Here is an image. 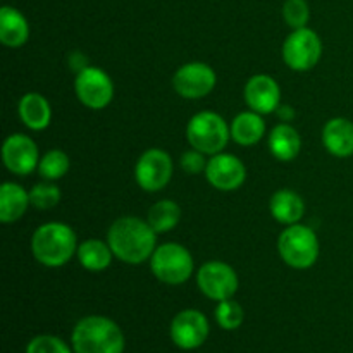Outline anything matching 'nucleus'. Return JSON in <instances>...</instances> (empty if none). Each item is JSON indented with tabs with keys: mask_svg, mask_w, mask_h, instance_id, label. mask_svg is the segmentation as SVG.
Listing matches in <instances>:
<instances>
[{
	"mask_svg": "<svg viewBox=\"0 0 353 353\" xmlns=\"http://www.w3.org/2000/svg\"><path fill=\"white\" fill-rule=\"evenodd\" d=\"M209 336V323L200 310H181L171 323V338L176 347L193 350L205 343Z\"/></svg>",
	"mask_w": 353,
	"mask_h": 353,
	"instance_id": "f8f14e48",
	"label": "nucleus"
},
{
	"mask_svg": "<svg viewBox=\"0 0 353 353\" xmlns=\"http://www.w3.org/2000/svg\"><path fill=\"white\" fill-rule=\"evenodd\" d=\"M278 250L290 268L309 269L319 259V240L310 228L292 224L279 234Z\"/></svg>",
	"mask_w": 353,
	"mask_h": 353,
	"instance_id": "39448f33",
	"label": "nucleus"
},
{
	"mask_svg": "<svg viewBox=\"0 0 353 353\" xmlns=\"http://www.w3.org/2000/svg\"><path fill=\"white\" fill-rule=\"evenodd\" d=\"M181 168L188 174H200V172L207 169L205 154H202L200 150H195V148L185 152L181 157Z\"/></svg>",
	"mask_w": 353,
	"mask_h": 353,
	"instance_id": "c756f323",
	"label": "nucleus"
},
{
	"mask_svg": "<svg viewBox=\"0 0 353 353\" xmlns=\"http://www.w3.org/2000/svg\"><path fill=\"white\" fill-rule=\"evenodd\" d=\"M30 193L16 183H3L0 188V221L3 224H10L19 221L28 210Z\"/></svg>",
	"mask_w": 353,
	"mask_h": 353,
	"instance_id": "aec40b11",
	"label": "nucleus"
},
{
	"mask_svg": "<svg viewBox=\"0 0 353 353\" xmlns=\"http://www.w3.org/2000/svg\"><path fill=\"white\" fill-rule=\"evenodd\" d=\"M78 261L86 271L100 272L105 271L112 262V250L109 243H103L100 240H86L81 245H78Z\"/></svg>",
	"mask_w": 353,
	"mask_h": 353,
	"instance_id": "5701e85b",
	"label": "nucleus"
},
{
	"mask_svg": "<svg viewBox=\"0 0 353 353\" xmlns=\"http://www.w3.org/2000/svg\"><path fill=\"white\" fill-rule=\"evenodd\" d=\"M30 202L31 205L37 207L40 210L54 209L59 202H61V190L57 185L52 181L38 183L31 188L30 192Z\"/></svg>",
	"mask_w": 353,
	"mask_h": 353,
	"instance_id": "bb28decb",
	"label": "nucleus"
},
{
	"mask_svg": "<svg viewBox=\"0 0 353 353\" xmlns=\"http://www.w3.org/2000/svg\"><path fill=\"white\" fill-rule=\"evenodd\" d=\"M30 38V24L28 19L17 9L3 6L0 9V41L6 47L17 48L24 45Z\"/></svg>",
	"mask_w": 353,
	"mask_h": 353,
	"instance_id": "f3484780",
	"label": "nucleus"
},
{
	"mask_svg": "<svg viewBox=\"0 0 353 353\" xmlns=\"http://www.w3.org/2000/svg\"><path fill=\"white\" fill-rule=\"evenodd\" d=\"M281 100L278 81L269 74H255L245 85V102L254 112H276Z\"/></svg>",
	"mask_w": 353,
	"mask_h": 353,
	"instance_id": "2eb2a0df",
	"label": "nucleus"
},
{
	"mask_svg": "<svg viewBox=\"0 0 353 353\" xmlns=\"http://www.w3.org/2000/svg\"><path fill=\"white\" fill-rule=\"evenodd\" d=\"M259 112H241L231 123V138L241 147H252L262 140L265 133V124Z\"/></svg>",
	"mask_w": 353,
	"mask_h": 353,
	"instance_id": "4be33fe9",
	"label": "nucleus"
},
{
	"mask_svg": "<svg viewBox=\"0 0 353 353\" xmlns=\"http://www.w3.org/2000/svg\"><path fill=\"white\" fill-rule=\"evenodd\" d=\"M2 161L12 174L26 176L38 169L40 152L37 143L26 134H10L2 147Z\"/></svg>",
	"mask_w": 353,
	"mask_h": 353,
	"instance_id": "ddd939ff",
	"label": "nucleus"
},
{
	"mask_svg": "<svg viewBox=\"0 0 353 353\" xmlns=\"http://www.w3.org/2000/svg\"><path fill=\"white\" fill-rule=\"evenodd\" d=\"M207 181L221 192L238 190L247 179V169L243 162L231 154H216L207 162Z\"/></svg>",
	"mask_w": 353,
	"mask_h": 353,
	"instance_id": "4468645a",
	"label": "nucleus"
},
{
	"mask_svg": "<svg viewBox=\"0 0 353 353\" xmlns=\"http://www.w3.org/2000/svg\"><path fill=\"white\" fill-rule=\"evenodd\" d=\"M269 209L278 223L292 226V224H299V221L303 217L305 203L302 196L293 190H279L271 196Z\"/></svg>",
	"mask_w": 353,
	"mask_h": 353,
	"instance_id": "a211bd4d",
	"label": "nucleus"
},
{
	"mask_svg": "<svg viewBox=\"0 0 353 353\" xmlns=\"http://www.w3.org/2000/svg\"><path fill=\"white\" fill-rule=\"evenodd\" d=\"M69 171V157L65 152L57 150H48L43 157L40 159V164H38V172H40L41 178L45 181H57L62 176H65V172Z\"/></svg>",
	"mask_w": 353,
	"mask_h": 353,
	"instance_id": "393cba45",
	"label": "nucleus"
},
{
	"mask_svg": "<svg viewBox=\"0 0 353 353\" xmlns=\"http://www.w3.org/2000/svg\"><path fill=\"white\" fill-rule=\"evenodd\" d=\"M196 283H199L200 292L207 299L216 300V302L233 299L234 293L238 292V285H240L234 269L219 261L203 264L196 274Z\"/></svg>",
	"mask_w": 353,
	"mask_h": 353,
	"instance_id": "1a4fd4ad",
	"label": "nucleus"
},
{
	"mask_svg": "<svg viewBox=\"0 0 353 353\" xmlns=\"http://www.w3.org/2000/svg\"><path fill=\"white\" fill-rule=\"evenodd\" d=\"M186 138L195 150L205 155H216L223 152L231 138V130L226 121L216 112L195 114L186 126Z\"/></svg>",
	"mask_w": 353,
	"mask_h": 353,
	"instance_id": "20e7f679",
	"label": "nucleus"
},
{
	"mask_svg": "<svg viewBox=\"0 0 353 353\" xmlns=\"http://www.w3.org/2000/svg\"><path fill=\"white\" fill-rule=\"evenodd\" d=\"M19 117L24 126L33 131H41L50 124L52 109L50 103L40 93H26L19 100Z\"/></svg>",
	"mask_w": 353,
	"mask_h": 353,
	"instance_id": "412c9836",
	"label": "nucleus"
},
{
	"mask_svg": "<svg viewBox=\"0 0 353 353\" xmlns=\"http://www.w3.org/2000/svg\"><path fill=\"white\" fill-rule=\"evenodd\" d=\"M76 353H123L124 334L114 321L103 316H88L72 330Z\"/></svg>",
	"mask_w": 353,
	"mask_h": 353,
	"instance_id": "7ed1b4c3",
	"label": "nucleus"
},
{
	"mask_svg": "<svg viewBox=\"0 0 353 353\" xmlns=\"http://www.w3.org/2000/svg\"><path fill=\"white\" fill-rule=\"evenodd\" d=\"M172 176V159L161 148L143 152L134 168L138 186L145 192H159L164 188Z\"/></svg>",
	"mask_w": 353,
	"mask_h": 353,
	"instance_id": "9d476101",
	"label": "nucleus"
},
{
	"mask_svg": "<svg viewBox=\"0 0 353 353\" xmlns=\"http://www.w3.org/2000/svg\"><path fill=\"white\" fill-rule=\"evenodd\" d=\"M323 143L334 157L353 155V123L345 117H333L323 130Z\"/></svg>",
	"mask_w": 353,
	"mask_h": 353,
	"instance_id": "dca6fc26",
	"label": "nucleus"
},
{
	"mask_svg": "<svg viewBox=\"0 0 353 353\" xmlns=\"http://www.w3.org/2000/svg\"><path fill=\"white\" fill-rule=\"evenodd\" d=\"M157 233L148 221L128 216L114 221L107 233V243L114 257L126 264H141L148 261L155 252Z\"/></svg>",
	"mask_w": 353,
	"mask_h": 353,
	"instance_id": "f257e3e1",
	"label": "nucleus"
},
{
	"mask_svg": "<svg viewBox=\"0 0 353 353\" xmlns=\"http://www.w3.org/2000/svg\"><path fill=\"white\" fill-rule=\"evenodd\" d=\"M276 114H278L279 119H281L283 123H290V121H293V117H295V109L290 105H283L278 107Z\"/></svg>",
	"mask_w": 353,
	"mask_h": 353,
	"instance_id": "7c9ffc66",
	"label": "nucleus"
},
{
	"mask_svg": "<svg viewBox=\"0 0 353 353\" xmlns=\"http://www.w3.org/2000/svg\"><path fill=\"white\" fill-rule=\"evenodd\" d=\"M150 268L159 281L172 286L183 285L193 274V257L183 245L164 243L155 248Z\"/></svg>",
	"mask_w": 353,
	"mask_h": 353,
	"instance_id": "423d86ee",
	"label": "nucleus"
},
{
	"mask_svg": "<svg viewBox=\"0 0 353 353\" xmlns=\"http://www.w3.org/2000/svg\"><path fill=\"white\" fill-rule=\"evenodd\" d=\"M34 259L47 268H61L78 252V240L64 223H47L38 228L31 238Z\"/></svg>",
	"mask_w": 353,
	"mask_h": 353,
	"instance_id": "f03ea898",
	"label": "nucleus"
},
{
	"mask_svg": "<svg viewBox=\"0 0 353 353\" xmlns=\"http://www.w3.org/2000/svg\"><path fill=\"white\" fill-rule=\"evenodd\" d=\"M302 138L290 123H281L269 134V150L278 161L290 162L299 157Z\"/></svg>",
	"mask_w": 353,
	"mask_h": 353,
	"instance_id": "6ab92c4d",
	"label": "nucleus"
},
{
	"mask_svg": "<svg viewBox=\"0 0 353 353\" xmlns=\"http://www.w3.org/2000/svg\"><path fill=\"white\" fill-rule=\"evenodd\" d=\"M283 17H285V23L293 30L305 28L310 19L309 3L305 0H286L283 6Z\"/></svg>",
	"mask_w": 353,
	"mask_h": 353,
	"instance_id": "cd10ccee",
	"label": "nucleus"
},
{
	"mask_svg": "<svg viewBox=\"0 0 353 353\" xmlns=\"http://www.w3.org/2000/svg\"><path fill=\"white\" fill-rule=\"evenodd\" d=\"M74 92L83 105L100 110L112 102L114 83L105 71L88 65L76 74Z\"/></svg>",
	"mask_w": 353,
	"mask_h": 353,
	"instance_id": "6e6552de",
	"label": "nucleus"
},
{
	"mask_svg": "<svg viewBox=\"0 0 353 353\" xmlns=\"http://www.w3.org/2000/svg\"><path fill=\"white\" fill-rule=\"evenodd\" d=\"M26 353H71V350L61 338L40 334L28 343Z\"/></svg>",
	"mask_w": 353,
	"mask_h": 353,
	"instance_id": "c85d7f7f",
	"label": "nucleus"
},
{
	"mask_svg": "<svg viewBox=\"0 0 353 353\" xmlns=\"http://www.w3.org/2000/svg\"><path fill=\"white\" fill-rule=\"evenodd\" d=\"M323 55V43L316 31L310 28L293 30L283 43V61L293 71H309Z\"/></svg>",
	"mask_w": 353,
	"mask_h": 353,
	"instance_id": "0eeeda50",
	"label": "nucleus"
},
{
	"mask_svg": "<svg viewBox=\"0 0 353 353\" xmlns=\"http://www.w3.org/2000/svg\"><path fill=\"white\" fill-rule=\"evenodd\" d=\"M147 221L157 234L169 233L181 221V209L174 200H161L150 207Z\"/></svg>",
	"mask_w": 353,
	"mask_h": 353,
	"instance_id": "b1692460",
	"label": "nucleus"
},
{
	"mask_svg": "<svg viewBox=\"0 0 353 353\" xmlns=\"http://www.w3.org/2000/svg\"><path fill=\"white\" fill-rule=\"evenodd\" d=\"M172 86L183 99H203L216 86V72L205 62H188L176 71Z\"/></svg>",
	"mask_w": 353,
	"mask_h": 353,
	"instance_id": "9b49d317",
	"label": "nucleus"
},
{
	"mask_svg": "<svg viewBox=\"0 0 353 353\" xmlns=\"http://www.w3.org/2000/svg\"><path fill=\"white\" fill-rule=\"evenodd\" d=\"M245 312L241 309V305L234 300L228 299L219 302V305L216 307V321L223 330L226 331H234L243 324Z\"/></svg>",
	"mask_w": 353,
	"mask_h": 353,
	"instance_id": "a878e982",
	"label": "nucleus"
}]
</instances>
